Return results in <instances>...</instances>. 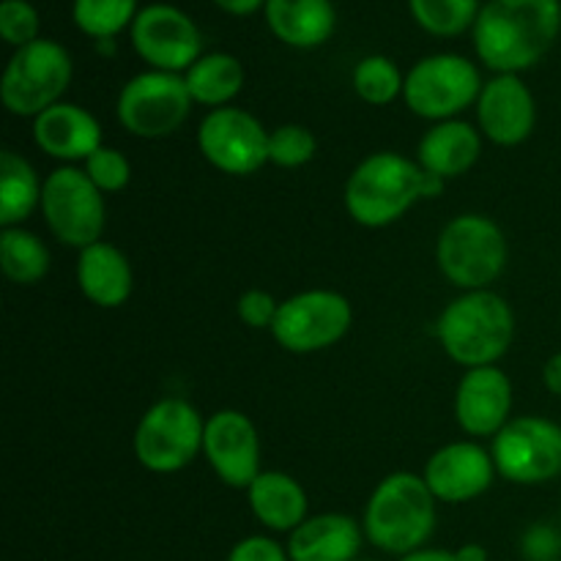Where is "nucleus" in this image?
Returning a JSON list of instances; mask_svg holds the SVG:
<instances>
[{
  "label": "nucleus",
  "instance_id": "a878e982",
  "mask_svg": "<svg viewBox=\"0 0 561 561\" xmlns=\"http://www.w3.org/2000/svg\"><path fill=\"white\" fill-rule=\"evenodd\" d=\"M44 181L22 153L5 148L0 153V225L20 228L36 208H42Z\"/></svg>",
  "mask_w": 561,
  "mask_h": 561
},
{
  "label": "nucleus",
  "instance_id": "ea45409f",
  "mask_svg": "<svg viewBox=\"0 0 561 561\" xmlns=\"http://www.w3.org/2000/svg\"><path fill=\"white\" fill-rule=\"evenodd\" d=\"M455 561H488V551L477 542H466V546L455 548Z\"/></svg>",
  "mask_w": 561,
  "mask_h": 561
},
{
  "label": "nucleus",
  "instance_id": "4c0bfd02",
  "mask_svg": "<svg viewBox=\"0 0 561 561\" xmlns=\"http://www.w3.org/2000/svg\"><path fill=\"white\" fill-rule=\"evenodd\" d=\"M542 381H546L548 392L561 398V351L546 362V367H542Z\"/></svg>",
  "mask_w": 561,
  "mask_h": 561
},
{
  "label": "nucleus",
  "instance_id": "5701e85b",
  "mask_svg": "<svg viewBox=\"0 0 561 561\" xmlns=\"http://www.w3.org/2000/svg\"><path fill=\"white\" fill-rule=\"evenodd\" d=\"M247 502L257 524L277 535H290L310 518L307 491L285 471H261L257 480L247 488Z\"/></svg>",
  "mask_w": 561,
  "mask_h": 561
},
{
  "label": "nucleus",
  "instance_id": "c85d7f7f",
  "mask_svg": "<svg viewBox=\"0 0 561 561\" xmlns=\"http://www.w3.org/2000/svg\"><path fill=\"white\" fill-rule=\"evenodd\" d=\"M351 85L362 102L373 104V107H387L394 99L403 96L405 75L387 55H367L354 66Z\"/></svg>",
  "mask_w": 561,
  "mask_h": 561
},
{
  "label": "nucleus",
  "instance_id": "a19ab883",
  "mask_svg": "<svg viewBox=\"0 0 561 561\" xmlns=\"http://www.w3.org/2000/svg\"><path fill=\"white\" fill-rule=\"evenodd\" d=\"M356 561H370V559H356Z\"/></svg>",
  "mask_w": 561,
  "mask_h": 561
},
{
  "label": "nucleus",
  "instance_id": "7c9ffc66",
  "mask_svg": "<svg viewBox=\"0 0 561 561\" xmlns=\"http://www.w3.org/2000/svg\"><path fill=\"white\" fill-rule=\"evenodd\" d=\"M318 151V140L307 126L283 124L268 131V162L277 168L296 170L312 162Z\"/></svg>",
  "mask_w": 561,
  "mask_h": 561
},
{
  "label": "nucleus",
  "instance_id": "cd10ccee",
  "mask_svg": "<svg viewBox=\"0 0 561 561\" xmlns=\"http://www.w3.org/2000/svg\"><path fill=\"white\" fill-rule=\"evenodd\" d=\"M409 11L416 25L438 38H455L474 31L480 16V0H409Z\"/></svg>",
  "mask_w": 561,
  "mask_h": 561
},
{
  "label": "nucleus",
  "instance_id": "f8f14e48",
  "mask_svg": "<svg viewBox=\"0 0 561 561\" xmlns=\"http://www.w3.org/2000/svg\"><path fill=\"white\" fill-rule=\"evenodd\" d=\"M354 323L351 301L337 290L312 288L279 301L272 337L288 354H318L348 334Z\"/></svg>",
  "mask_w": 561,
  "mask_h": 561
},
{
  "label": "nucleus",
  "instance_id": "2eb2a0df",
  "mask_svg": "<svg viewBox=\"0 0 561 561\" xmlns=\"http://www.w3.org/2000/svg\"><path fill=\"white\" fill-rule=\"evenodd\" d=\"M203 455L214 474L236 491H247L263 471L255 422L236 409H222L208 416Z\"/></svg>",
  "mask_w": 561,
  "mask_h": 561
},
{
  "label": "nucleus",
  "instance_id": "4be33fe9",
  "mask_svg": "<svg viewBox=\"0 0 561 561\" xmlns=\"http://www.w3.org/2000/svg\"><path fill=\"white\" fill-rule=\"evenodd\" d=\"M77 288L91 305L104 307V310L126 305L135 290V272H131L129 257L110 241L85 247L77 257Z\"/></svg>",
  "mask_w": 561,
  "mask_h": 561
},
{
  "label": "nucleus",
  "instance_id": "0eeeda50",
  "mask_svg": "<svg viewBox=\"0 0 561 561\" xmlns=\"http://www.w3.org/2000/svg\"><path fill=\"white\" fill-rule=\"evenodd\" d=\"M206 420L184 398H162L140 416L135 438V458L153 474H175L203 453Z\"/></svg>",
  "mask_w": 561,
  "mask_h": 561
},
{
  "label": "nucleus",
  "instance_id": "20e7f679",
  "mask_svg": "<svg viewBox=\"0 0 561 561\" xmlns=\"http://www.w3.org/2000/svg\"><path fill=\"white\" fill-rule=\"evenodd\" d=\"M343 201L356 225L387 228L425 201V170L403 153H370L345 181Z\"/></svg>",
  "mask_w": 561,
  "mask_h": 561
},
{
  "label": "nucleus",
  "instance_id": "473e14b6",
  "mask_svg": "<svg viewBox=\"0 0 561 561\" xmlns=\"http://www.w3.org/2000/svg\"><path fill=\"white\" fill-rule=\"evenodd\" d=\"M38 31H42V16H38L36 5L27 0H3L0 3V36L5 44L14 49L27 47V44L38 42Z\"/></svg>",
  "mask_w": 561,
  "mask_h": 561
},
{
  "label": "nucleus",
  "instance_id": "a211bd4d",
  "mask_svg": "<svg viewBox=\"0 0 561 561\" xmlns=\"http://www.w3.org/2000/svg\"><path fill=\"white\" fill-rule=\"evenodd\" d=\"M455 420L471 438H493L513 420V381L496 365L471 367L455 389Z\"/></svg>",
  "mask_w": 561,
  "mask_h": 561
},
{
  "label": "nucleus",
  "instance_id": "b1692460",
  "mask_svg": "<svg viewBox=\"0 0 561 561\" xmlns=\"http://www.w3.org/2000/svg\"><path fill=\"white\" fill-rule=\"evenodd\" d=\"M263 14L268 31L296 49L321 47L332 38L337 25L332 0H266Z\"/></svg>",
  "mask_w": 561,
  "mask_h": 561
},
{
  "label": "nucleus",
  "instance_id": "39448f33",
  "mask_svg": "<svg viewBox=\"0 0 561 561\" xmlns=\"http://www.w3.org/2000/svg\"><path fill=\"white\" fill-rule=\"evenodd\" d=\"M504 230L485 214H460L444 225L436 241V263L444 277L466 290H488L507 268Z\"/></svg>",
  "mask_w": 561,
  "mask_h": 561
},
{
  "label": "nucleus",
  "instance_id": "f257e3e1",
  "mask_svg": "<svg viewBox=\"0 0 561 561\" xmlns=\"http://www.w3.org/2000/svg\"><path fill=\"white\" fill-rule=\"evenodd\" d=\"M474 49L496 75L540 64L561 33V0H488L474 22Z\"/></svg>",
  "mask_w": 561,
  "mask_h": 561
},
{
  "label": "nucleus",
  "instance_id": "72a5a7b5",
  "mask_svg": "<svg viewBox=\"0 0 561 561\" xmlns=\"http://www.w3.org/2000/svg\"><path fill=\"white\" fill-rule=\"evenodd\" d=\"M524 561H561V531L551 524H531L518 542Z\"/></svg>",
  "mask_w": 561,
  "mask_h": 561
},
{
  "label": "nucleus",
  "instance_id": "dca6fc26",
  "mask_svg": "<svg viewBox=\"0 0 561 561\" xmlns=\"http://www.w3.org/2000/svg\"><path fill=\"white\" fill-rule=\"evenodd\" d=\"M496 474L491 449L477 442H453L436 449L422 471L436 502L444 504L474 502L491 491Z\"/></svg>",
  "mask_w": 561,
  "mask_h": 561
},
{
  "label": "nucleus",
  "instance_id": "f03ea898",
  "mask_svg": "<svg viewBox=\"0 0 561 561\" xmlns=\"http://www.w3.org/2000/svg\"><path fill=\"white\" fill-rule=\"evenodd\" d=\"M438 524V502L425 477L394 471L370 493L362 515L365 540L389 557H409L427 548Z\"/></svg>",
  "mask_w": 561,
  "mask_h": 561
},
{
  "label": "nucleus",
  "instance_id": "6e6552de",
  "mask_svg": "<svg viewBox=\"0 0 561 561\" xmlns=\"http://www.w3.org/2000/svg\"><path fill=\"white\" fill-rule=\"evenodd\" d=\"M482 75L477 64L455 53L427 55L416 60L405 75L403 102L420 118L453 121L463 110L474 107L482 93Z\"/></svg>",
  "mask_w": 561,
  "mask_h": 561
},
{
  "label": "nucleus",
  "instance_id": "bb28decb",
  "mask_svg": "<svg viewBox=\"0 0 561 561\" xmlns=\"http://www.w3.org/2000/svg\"><path fill=\"white\" fill-rule=\"evenodd\" d=\"M0 268L14 285H36L49 272V250L36 233L20 228H3L0 233Z\"/></svg>",
  "mask_w": 561,
  "mask_h": 561
},
{
  "label": "nucleus",
  "instance_id": "393cba45",
  "mask_svg": "<svg viewBox=\"0 0 561 561\" xmlns=\"http://www.w3.org/2000/svg\"><path fill=\"white\" fill-rule=\"evenodd\" d=\"M184 82L195 104L211 110L230 107L244 88V66L230 53H208L184 71Z\"/></svg>",
  "mask_w": 561,
  "mask_h": 561
},
{
  "label": "nucleus",
  "instance_id": "c9c22d12",
  "mask_svg": "<svg viewBox=\"0 0 561 561\" xmlns=\"http://www.w3.org/2000/svg\"><path fill=\"white\" fill-rule=\"evenodd\" d=\"M225 561H290L288 548L268 535H250L230 548Z\"/></svg>",
  "mask_w": 561,
  "mask_h": 561
},
{
  "label": "nucleus",
  "instance_id": "6ab92c4d",
  "mask_svg": "<svg viewBox=\"0 0 561 561\" xmlns=\"http://www.w3.org/2000/svg\"><path fill=\"white\" fill-rule=\"evenodd\" d=\"M31 131L33 142L47 157L60 159L66 164L85 162L91 153H96L104 146L99 121L75 102H58L44 110L42 115L33 118Z\"/></svg>",
  "mask_w": 561,
  "mask_h": 561
},
{
  "label": "nucleus",
  "instance_id": "58836bf2",
  "mask_svg": "<svg viewBox=\"0 0 561 561\" xmlns=\"http://www.w3.org/2000/svg\"><path fill=\"white\" fill-rule=\"evenodd\" d=\"M398 561H455V553L447 548H420V551L400 557Z\"/></svg>",
  "mask_w": 561,
  "mask_h": 561
},
{
  "label": "nucleus",
  "instance_id": "c756f323",
  "mask_svg": "<svg viewBox=\"0 0 561 561\" xmlns=\"http://www.w3.org/2000/svg\"><path fill=\"white\" fill-rule=\"evenodd\" d=\"M137 14V0H75L71 5L75 25L93 42L115 38L121 31L131 27Z\"/></svg>",
  "mask_w": 561,
  "mask_h": 561
},
{
  "label": "nucleus",
  "instance_id": "e433bc0d",
  "mask_svg": "<svg viewBox=\"0 0 561 561\" xmlns=\"http://www.w3.org/2000/svg\"><path fill=\"white\" fill-rule=\"evenodd\" d=\"M214 3L233 16H250V14H255L257 9H263V5H266V0H214Z\"/></svg>",
  "mask_w": 561,
  "mask_h": 561
},
{
  "label": "nucleus",
  "instance_id": "2f4dec72",
  "mask_svg": "<svg viewBox=\"0 0 561 561\" xmlns=\"http://www.w3.org/2000/svg\"><path fill=\"white\" fill-rule=\"evenodd\" d=\"M88 179L93 181L102 195H115V192H124L131 181V162L124 151L118 148L102 146L96 153L82 162Z\"/></svg>",
  "mask_w": 561,
  "mask_h": 561
},
{
  "label": "nucleus",
  "instance_id": "9d476101",
  "mask_svg": "<svg viewBox=\"0 0 561 561\" xmlns=\"http://www.w3.org/2000/svg\"><path fill=\"white\" fill-rule=\"evenodd\" d=\"M42 214L49 233L75 250L102 241L107 225L104 195L93 186L85 170L75 164H64L44 179Z\"/></svg>",
  "mask_w": 561,
  "mask_h": 561
},
{
  "label": "nucleus",
  "instance_id": "f704fd0d",
  "mask_svg": "<svg viewBox=\"0 0 561 561\" xmlns=\"http://www.w3.org/2000/svg\"><path fill=\"white\" fill-rule=\"evenodd\" d=\"M236 312H239L241 323H247L250 329H268L272 332L274 321H277L279 301L268 290L250 288L236 301Z\"/></svg>",
  "mask_w": 561,
  "mask_h": 561
},
{
  "label": "nucleus",
  "instance_id": "4468645a",
  "mask_svg": "<svg viewBox=\"0 0 561 561\" xmlns=\"http://www.w3.org/2000/svg\"><path fill=\"white\" fill-rule=\"evenodd\" d=\"M131 47L151 69L184 75L203 55V36L179 5L151 3L131 22Z\"/></svg>",
  "mask_w": 561,
  "mask_h": 561
},
{
  "label": "nucleus",
  "instance_id": "aec40b11",
  "mask_svg": "<svg viewBox=\"0 0 561 561\" xmlns=\"http://www.w3.org/2000/svg\"><path fill=\"white\" fill-rule=\"evenodd\" d=\"M365 546V529L345 513L310 515L296 531H290V561H356Z\"/></svg>",
  "mask_w": 561,
  "mask_h": 561
},
{
  "label": "nucleus",
  "instance_id": "1a4fd4ad",
  "mask_svg": "<svg viewBox=\"0 0 561 561\" xmlns=\"http://www.w3.org/2000/svg\"><path fill=\"white\" fill-rule=\"evenodd\" d=\"M184 75L148 69L124 82L118 93V124L140 140H162L179 131L192 113Z\"/></svg>",
  "mask_w": 561,
  "mask_h": 561
},
{
  "label": "nucleus",
  "instance_id": "9b49d317",
  "mask_svg": "<svg viewBox=\"0 0 561 561\" xmlns=\"http://www.w3.org/2000/svg\"><path fill=\"white\" fill-rule=\"evenodd\" d=\"M499 477L513 485H546L561 477V425L546 416H513L491 438Z\"/></svg>",
  "mask_w": 561,
  "mask_h": 561
},
{
  "label": "nucleus",
  "instance_id": "7ed1b4c3",
  "mask_svg": "<svg viewBox=\"0 0 561 561\" xmlns=\"http://www.w3.org/2000/svg\"><path fill=\"white\" fill-rule=\"evenodd\" d=\"M436 337L455 365H496L515 337V312L496 290H466L438 316Z\"/></svg>",
  "mask_w": 561,
  "mask_h": 561
},
{
  "label": "nucleus",
  "instance_id": "412c9836",
  "mask_svg": "<svg viewBox=\"0 0 561 561\" xmlns=\"http://www.w3.org/2000/svg\"><path fill=\"white\" fill-rule=\"evenodd\" d=\"M480 157L482 131L460 118L433 124L416 146V164L442 181L469 173Z\"/></svg>",
  "mask_w": 561,
  "mask_h": 561
},
{
  "label": "nucleus",
  "instance_id": "ddd939ff",
  "mask_svg": "<svg viewBox=\"0 0 561 561\" xmlns=\"http://www.w3.org/2000/svg\"><path fill=\"white\" fill-rule=\"evenodd\" d=\"M197 148L211 168L228 175H252L268 164V129L241 107L208 110L197 126Z\"/></svg>",
  "mask_w": 561,
  "mask_h": 561
},
{
  "label": "nucleus",
  "instance_id": "423d86ee",
  "mask_svg": "<svg viewBox=\"0 0 561 561\" xmlns=\"http://www.w3.org/2000/svg\"><path fill=\"white\" fill-rule=\"evenodd\" d=\"M75 64L64 44L53 38H38L27 47L14 49L5 64L3 82H0V99L11 115L20 118H36L53 104L64 102L69 91Z\"/></svg>",
  "mask_w": 561,
  "mask_h": 561
},
{
  "label": "nucleus",
  "instance_id": "f3484780",
  "mask_svg": "<svg viewBox=\"0 0 561 561\" xmlns=\"http://www.w3.org/2000/svg\"><path fill=\"white\" fill-rule=\"evenodd\" d=\"M477 124L482 137L504 148L520 146L537 126V102L520 75H496L477 99Z\"/></svg>",
  "mask_w": 561,
  "mask_h": 561
}]
</instances>
